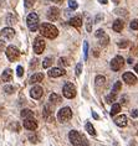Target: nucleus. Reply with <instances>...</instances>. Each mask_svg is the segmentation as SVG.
Segmentation results:
<instances>
[{
  "label": "nucleus",
  "mask_w": 138,
  "mask_h": 146,
  "mask_svg": "<svg viewBox=\"0 0 138 146\" xmlns=\"http://www.w3.org/2000/svg\"><path fill=\"white\" fill-rule=\"evenodd\" d=\"M39 31L44 37H48V38H55L59 35V30H57L56 26H54L52 24L49 23H44L39 26Z\"/></svg>",
  "instance_id": "f257e3e1"
},
{
  "label": "nucleus",
  "mask_w": 138,
  "mask_h": 146,
  "mask_svg": "<svg viewBox=\"0 0 138 146\" xmlns=\"http://www.w3.org/2000/svg\"><path fill=\"white\" fill-rule=\"evenodd\" d=\"M68 139H70L71 144L74 146H88V140L81 135L78 131L76 130H71L68 134Z\"/></svg>",
  "instance_id": "f03ea898"
},
{
  "label": "nucleus",
  "mask_w": 138,
  "mask_h": 146,
  "mask_svg": "<svg viewBox=\"0 0 138 146\" xmlns=\"http://www.w3.org/2000/svg\"><path fill=\"white\" fill-rule=\"evenodd\" d=\"M26 24H27L29 30L32 31V32H35L39 29V16L36 15L35 13L29 14L27 19H26Z\"/></svg>",
  "instance_id": "7ed1b4c3"
},
{
  "label": "nucleus",
  "mask_w": 138,
  "mask_h": 146,
  "mask_svg": "<svg viewBox=\"0 0 138 146\" xmlns=\"http://www.w3.org/2000/svg\"><path fill=\"white\" fill-rule=\"evenodd\" d=\"M72 118V110L68 107H65L62 109H60L57 113V119L61 123H66Z\"/></svg>",
  "instance_id": "20e7f679"
},
{
  "label": "nucleus",
  "mask_w": 138,
  "mask_h": 146,
  "mask_svg": "<svg viewBox=\"0 0 138 146\" xmlns=\"http://www.w3.org/2000/svg\"><path fill=\"white\" fill-rule=\"evenodd\" d=\"M62 93H64L65 98H67V99H72V98H75V96H76V87L70 82L65 83Z\"/></svg>",
  "instance_id": "39448f33"
},
{
  "label": "nucleus",
  "mask_w": 138,
  "mask_h": 146,
  "mask_svg": "<svg viewBox=\"0 0 138 146\" xmlns=\"http://www.w3.org/2000/svg\"><path fill=\"white\" fill-rule=\"evenodd\" d=\"M6 57H8V60L10 62H15L20 57V51L15 46H9L6 48Z\"/></svg>",
  "instance_id": "423d86ee"
},
{
  "label": "nucleus",
  "mask_w": 138,
  "mask_h": 146,
  "mask_svg": "<svg viewBox=\"0 0 138 146\" xmlns=\"http://www.w3.org/2000/svg\"><path fill=\"white\" fill-rule=\"evenodd\" d=\"M45 40L42 37H36L35 41H34V51L36 54H41L45 50Z\"/></svg>",
  "instance_id": "0eeeda50"
},
{
  "label": "nucleus",
  "mask_w": 138,
  "mask_h": 146,
  "mask_svg": "<svg viewBox=\"0 0 138 146\" xmlns=\"http://www.w3.org/2000/svg\"><path fill=\"white\" fill-rule=\"evenodd\" d=\"M123 64H125V60H123V57H121V56H116L113 60L111 61V68H112V71H115V72L119 71V69L123 67Z\"/></svg>",
  "instance_id": "6e6552de"
},
{
  "label": "nucleus",
  "mask_w": 138,
  "mask_h": 146,
  "mask_svg": "<svg viewBox=\"0 0 138 146\" xmlns=\"http://www.w3.org/2000/svg\"><path fill=\"white\" fill-rule=\"evenodd\" d=\"M96 37L98 38V41L101 43V46H107L110 42V37L103 30H97L96 31Z\"/></svg>",
  "instance_id": "1a4fd4ad"
},
{
  "label": "nucleus",
  "mask_w": 138,
  "mask_h": 146,
  "mask_svg": "<svg viewBox=\"0 0 138 146\" xmlns=\"http://www.w3.org/2000/svg\"><path fill=\"white\" fill-rule=\"evenodd\" d=\"M24 127L26 130L34 131V130H36V127H38V123H36V120H34L32 118H26L24 120Z\"/></svg>",
  "instance_id": "9d476101"
},
{
  "label": "nucleus",
  "mask_w": 138,
  "mask_h": 146,
  "mask_svg": "<svg viewBox=\"0 0 138 146\" xmlns=\"http://www.w3.org/2000/svg\"><path fill=\"white\" fill-rule=\"evenodd\" d=\"M42 94H44V90L40 86L32 87L30 90V96H31V98H34V99H40V98L42 97Z\"/></svg>",
  "instance_id": "9b49d317"
},
{
  "label": "nucleus",
  "mask_w": 138,
  "mask_h": 146,
  "mask_svg": "<svg viewBox=\"0 0 138 146\" xmlns=\"http://www.w3.org/2000/svg\"><path fill=\"white\" fill-rule=\"evenodd\" d=\"M123 81H125L127 84H136L137 83V77L134 74H132V72H126L123 74Z\"/></svg>",
  "instance_id": "f8f14e48"
},
{
  "label": "nucleus",
  "mask_w": 138,
  "mask_h": 146,
  "mask_svg": "<svg viewBox=\"0 0 138 146\" xmlns=\"http://www.w3.org/2000/svg\"><path fill=\"white\" fill-rule=\"evenodd\" d=\"M60 16V10L57 8H50L48 10V19L50 21H55L57 20V17Z\"/></svg>",
  "instance_id": "ddd939ff"
},
{
  "label": "nucleus",
  "mask_w": 138,
  "mask_h": 146,
  "mask_svg": "<svg viewBox=\"0 0 138 146\" xmlns=\"http://www.w3.org/2000/svg\"><path fill=\"white\" fill-rule=\"evenodd\" d=\"M65 69L64 68H51L49 71V76L50 77H52V78H57V77H61V76H64L65 74Z\"/></svg>",
  "instance_id": "4468645a"
},
{
  "label": "nucleus",
  "mask_w": 138,
  "mask_h": 146,
  "mask_svg": "<svg viewBox=\"0 0 138 146\" xmlns=\"http://www.w3.org/2000/svg\"><path fill=\"white\" fill-rule=\"evenodd\" d=\"M51 115H52V109L49 104H46L45 107H44V118L46 120H49V123H51V121H54V116H51Z\"/></svg>",
  "instance_id": "2eb2a0df"
},
{
  "label": "nucleus",
  "mask_w": 138,
  "mask_h": 146,
  "mask_svg": "<svg viewBox=\"0 0 138 146\" xmlns=\"http://www.w3.org/2000/svg\"><path fill=\"white\" fill-rule=\"evenodd\" d=\"M1 36L4 38L10 40L15 36V31H14V29H11V27H5V29H3V31H1Z\"/></svg>",
  "instance_id": "dca6fc26"
},
{
  "label": "nucleus",
  "mask_w": 138,
  "mask_h": 146,
  "mask_svg": "<svg viewBox=\"0 0 138 146\" xmlns=\"http://www.w3.org/2000/svg\"><path fill=\"white\" fill-rule=\"evenodd\" d=\"M115 124L119 127H125L127 125V116L126 115H119L115 119Z\"/></svg>",
  "instance_id": "f3484780"
},
{
  "label": "nucleus",
  "mask_w": 138,
  "mask_h": 146,
  "mask_svg": "<svg viewBox=\"0 0 138 146\" xmlns=\"http://www.w3.org/2000/svg\"><path fill=\"white\" fill-rule=\"evenodd\" d=\"M123 27H125V23L121 20V19H117L113 23V26H112V29H113V31L116 32H121L123 30Z\"/></svg>",
  "instance_id": "a211bd4d"
},
{
  "label": "nucleus",
  "mask_w": 138,
  "mask_h": 146,
  "mask_svg": "<svg viewBox=\"0 0 138 146\" xmlns=\"http://www.w3.org/2000/svg\"><path fill=\"white\" fill-rule=\"evenodd\" d=\"M13 79V71L11 69H5L3 72V76H1V81L3 82H10Z\"/></svg>",
  "instance_id": "6ab92c4d"
},
{
  "label": "nucleus",
  "mask_w": 138,
  "mask_h": 146,
  "mask_svg": "<svg viewBox=\"0 0 138 146\" xmlns=\"http://www.w3.org/2000/svg\"><path fill=\"white\" fill-rule=\"evenodd\" d=\"M42 79H44V74H42V73H35V74L31 76L30 83H31V84H35V83L42 82Z\"/></svg>",
  "instance_id": "aec40b11"
},
{
  "label": "nucleus",
  "mask_w": 138,
  "mask_h": 146,
  "mask_svg": "<svg viewBox=\"0 0 138 146\" xmlns=\"http://www.w3.org/2000/svg\"><path fill=\"white\" fill-rule=\"evenodd\" d=\"M70 25H71V26H74V27H80L82 25V19L80 16L72 17V19L70 20Z\"/></svg>",
  "instance_id": "412c9836"
},
{
  "label": "nucleus",
  "mask_w": 138,
  "mask_h": 146,
  "mask_svg": "<svg viewBox=\"0 0 138 146\" xmlns=\"http://www.w3.org/2000/svg\"><path fill=\"white\" fill-rule=\"evenodd\" d=\"M119 111H121V105L119 104H113L112 105V108H111L110 114H111V116H115L116 114H118Z\"/></svg>",
  "instance_id": "4be33fe9"
},
{
  "label": "nucleus",
  "mask_w": 138,
  "mask_h": 146,
  "mask_svg": "<svg viewBox=\"0 0 138 146\" xmlns=\"http://www.w3.org/2000/svg\"><path fill=\"white\" fill-rule=\"evenodd\" d=\"M50 102H51L52 104H57L61 102V97L57 96L56 93H52V94H50Z\"/></svg>",
  "instance_id": "5701e85b"
},
{
  "label": "nucleus",
  "mask_w": 138,
  "mask_h": 146,
  "mask_svg": "<svg viewBox=\"0 0 138 146\" xmlns=\"http://www.w3.org/2000/svg\"><path fill=\"white\" fill-rule=\"evenodd\" d=\"M32 115H34V113H32L30 109H24V110L21 111V118H24V119L32 118Z\"/></svg>",
  "instance_id": "b1692460"
},
{
  "label": "nucleus",
  "mask_w": 138,
  "mask_h": 146,
  "mask_svg": "<svg viewBox=\"0 0 138 146\" xmlns=\"http://www.w3.org/2000/svg\"><path fill=\"white\" fill-rule=\"evenodd\" d=\"M86 131H87V133H88L90 135H92V136H95V135H96L95 127L92 126V124H91V123H87V124H86Z\"/></svg>",
  "instance_id": "393cba45"
},
{
  "label": "nucleus",
  "mask_w": 138,
  "mask_h": 146,
  "mask_svg": "<svg viewBox=\"0 0 138 146\" xmlns=\"http://www.w3.org/2000/svg\"><path fill=\"white\" fill-rule=\"evenodd\" d=\"M95 82H96V86L97 87H101V86L105 84V82H106V78H105L103 76H97L96 79H95Z\"/></svg>",
  "instance_id": "a878e982"
},
{
  "label": "nucleus",
  "mask_w": 138,
  "mask_h": 146,
  "mask_svg": "<svg viewBox=\"0 0 138 146\" xmlns=\"http://www.w3.org/2000/svg\"><path fill=\"white\" fill-rule=\"evenodd\" d=\"M52 57H46L45 60H44V62H42V67L44 68H49L50 66L52 64Z\"/></svg>",
  "instance_id": "bb28decb"
},
{
  "label": "nucleus",
  "mask_w": 138,
  "mask_h": 146,
  "mask_svg": "<svg viewBox=\"0 0 138 146\" xmlns=\"http://www.w3.org/2000/svg\"><path fill=\"white\" fill-rule=\"evenodd\" d=\"M116 94H117V93H113V92H112L110 96L106 97V102H107V103H111V104L113 103V102L116 100Z\"/></svg>",
  "instance_id": "cd10ccee"
},
{
  "label": "nucleus",
  "mask_w": 138,
  "mask_h": 146,
  "mask_svg": "<svg viewBox=\"0 0 138 146\" xmlns=\"http://www.w3.org/2000/svg\"><path fill=\"white\" fill-rule=\"evenodd\" d=\"M83 57H85V60H87V57H88V43L87 41L83 42Z\"/></svg>",
  "instance_id": "c85d7f7f"
},
{
  "label": "nucleus",
  "mask_w": 138,
  "mask_h": 146,
  "mask_svg": "<svg viewBox=\"0 0 138 146\" xmlns=\"http://www.w3.org/2000/svg\"><path fill=\"white\" fill-rule=\"evenodd\" d=\"M121 88H122V83H121V82H116L115 86H113V88H112V92H113V93H117V92H119V90H121Z\"/></svg>",
  "instance_id": "c756f323"
},
{
  "label": "nucleus",
  "mask_w": 138,
  "mask_h": 146,
  "mask_svg": "<svg viewBox=\"0 0 138 146\" xmlns=\"http://www.w3.org/2000/svg\"><path fill=\"white\" fill-rule=\"evenodd\" d=\"M4 92H5V93H8V94H11V93H14V92H15V88H14L13 86H9V84H6V86L4 87Z\"/></svg>",
  "instance_id": "7c9ffc66"
},
{
  "label": "nucleus",
  "mask_w": 138,
  "mask_h": 146,
  "mask_svg": "<svg viewBox=\"0 0 138 146\" xmlns=\"http://www.w3.org/2000/svg\"><path fill=\"white\" fill-rule=\"evenodd\" d=\"M68 6H70V8L72 9V10H76L77 9V3L75 1V0H68Z\"/></svg>",
  "instance_id": "2f4dec72"
},
{
  "label": "nucleus",
  "mask_w": 138,
  "mask_h": 146,
  "mask_svg": "<svg viewBox=\"0 0 138 146\" xmlns=\"http://www.w3.org/2000/svg\"><path fill=\"white\" fill-rule=\"evenodd\" d=\"M128 45H129V41H127V40H123V41L118 42V47H121V48H126Z\"/></svg>",
  "instance_id": "473e14b6"
},
{
  "label": "nucleus",
  "mask_w": 138,
  "mask_h": 146,
  "mask_svg": "<svg viewBox=\"0 0 138 146\" xmlns=\"http://www.w3.org/2000/svg\"><path fill=\"white\" fill-rule=\"evenodd\" d=\"M59 64H60V66H68L70 63H68L67 58H64V57H61V58H59Z\"/></svg>",
  "instance_id": "72a5a7b5"
},
{
  "label": "nucleus",
  "mask_w": 138,
  "mask_h": 146,
  "mask_svg": "<svg viewBox=\"0 0 138 146\" xmlns=\"http://www.w3.org/2000/svg\"><path fill=\"white\" fill-rule=\"evenodd\" d=\"M35 1L36 0H24L25 6H26V8H32V5L35 4Z\"/></svg>",
  "instance_id": "f704fd0d"
},
{
  "label": "nucleus",
  "mask_w": 138,
  "mask_h": 146,
  "mask_svg": "<svg viewBox=\"0 0 138 146\" xmlns=\"http://www.w3.org/2000/svg\"><path fill=\"white\" fill-rule=\"evenodd\" d=\"M131 29H132V30H138V19H136V20H133L132 23H131Z\"/></svg>",
  "instance_id": "c9c22d12"
},
{
  "label": "nucleus",
  "mask_w": 138,
  "mask_h": 146,
  "mask_svg": "<svg viewBox=\"0 0 138 146\" xmlns=\"http://www.w3.org/2000/svg\"><path fill=\"white\" fill-rule=\"evenodd\" d=\"M87 31H92V19L91 17H87Z\"/></svg>",
  "instance_id": "e433bc0d"
},
{
  "label": "nucleus",
  "mask_w": 138,
  "mask_h": 146,
  "mask_svg": "<svg viewBox=\"0 0 138 146\" xmlns=\"http://www.w3.org/2000/svg\"><path fill=\"white\" fill-rule=\"evenodd\" d=\"M16 73H17V77H23V74H24V68L21 67V66H17Z\"/></svg>",
  "instance_id": "4c0bfd02"
},
{
  "label": "nucleus",
  "mask_w": 138,
  "mask_h": 146,
  "mask_svg": "<svg viewBox=\"0 0 138 146\" xmlns=\"http://www.w3.org/2000/svg\"><path fill=\"white\" fill-rule=\"evenodd\" d=\"M82 73V63H77L76 66V76H80Z\"/></svg>",
  "instance_id": "58836bf2"
},
{
  "label": "nucleus",
  "mask_w": 138,
  "mask_h": 146,
  "mask_svg": "<svg viewBox=\"0 0 138 146\" xmlns=\"http://www.w3.org/2000/svg\"><path fill=\"white\" fill-rule=\"evenodd\" d=\"M29 139H30L31 142H34V144H36V142H38V137H36L35 135H30V136H29Z\"/></svg>",
  "instance_id": "ea45409f"
},
{
  "label": "nucleus",
  "mask_w": 138,
  "mask_h": 146,
  "mask_svg": "<svg viewBox=\"0 0 138 146\" xmlns=\"http://www.w3.org/2000/svg\"><path fill=\"white\" fill-rule=\"evenodd\" d=\"M131 115H132L133 118H138V110L137 109H134V110L131 111Z\"/></svg>",
  "instance_id": "a19ab883"
},
{
  "label": "nucleus",
  "mask_w": 138,
  "mask_h": 146,
  "mask_svg": "<svg viewBox=\"0 0 138 146\" xmlns=\"http://www.w3.org/2000/svg\"><path fill=\"white\" fill-rule=\"evenodd\" d=\"M121 102H122L123 105H126V104H127V97H123L122 99H121Z\"/></svg>",
  "instance_id": "79ce46f5"
},
{
  "label": "nucleus",
  "mask_w": 138,
  "mask_h": 146,
  "mask_svg": "<svg viewBox=\"0 0 138 146\" xmlns=\"http://www.w3.org/2000/svg\"><path fill=\"white\" fill-rule=\"evenodd\" d=\"M101 19H103V15H101V14H100V15H97V17H96V23H98Z\"/></svg>",
  "instance_id": "37998d69"
},
{
  "label": "nucleus",
  "mask_w": 138,
  "mask_h": 146,
  "mask_svg": "<svg viewBox=\"0 0 138 146\" xmlns=\"http://www.w3.org/2000/svg\"><path fill=\"white\" fill-rule=\"evenodd\" d=\"M98 3H100V4L106 5V4H107V0H98Z\"/></svg>",
  "instance_id": "c03bdc74"
},
{
  "label": "nucleus",
  "mask_w": 138,
  "mask_h": 146,
  "mask_svg": "<svg viewBox=\"0 0 138 146\" xmlns=\"http://www.w3.org/2000/svg\"><path fill=\"white\" fill-rule=\"evenodd\" d=\"M92 116H93V118H95V119H98V118H100V116H98V115H97V114H96V113H95V111H92Z\"/></svg>",
  "instance_id": "a18cd8bd"
},
{
  "label": "nucleus",
  "mask_w": 138,
  "mask_h": 146,
  "mask_svg": "<svg viewBox=\"0 0 138 146\" xmlns=\"http://www.w3.org/2000/svg\"><path fill=\"white\" fill-rule=\"evenodd\" d=\"M112 3H115L116 5H118L119 4V0H112Z\"/></svg>",
  "instance_id": "49530a36"
},
{
  "label": "nucleus",
  "mask_w": 138,
  "mask_h": 146,
  "mask_svg": "<svg viewBox=\"0 0 138 146\" xmlns=\"http://www.w3.org/2000/svg\"><path fill=\"white\" fill-rule=\"evenodd\" d=\"M51 1H54V3H57V4H60V3L62 1V0H51Z\"/></svg>",
  "instance_id": "de8ad7c7"
},
{
  "label": "nucleus",
  "mask_w": 138,
  "mask_h": 146,
  "mask_svg": "<svg viewBox=\"0 0 138 146\" xmlns=\"http://www.w3.org/2000/svg\"><path fill=\"white\" fill-rule=\"evenodd\" d=\"M3 47H4V42H3V41H0V50H1Z\"/></svg>",
  "instance_id": "09e8293b"
},
{
  "label": "nucleus",
  "mask_w": 138,
  "mask_h": 146,
  "mask_svg": "<svg viewBox=\"0 0 138 146\" xmlns=\"http://www.w3.org/2000/svg\"><path fill=\"white\" fill-rule=\"evenodd\" d=\"M134 71H136V72L138 73V64H136V66H134Z\"/></svg>",
  "instance_id": "8fccbe9b"
},
{
  "label": "nucleus",
  "mask_w": 138,
  "mask_h": 146,
  "mask_svg": "<svg viewBox=\"0 0 138 146\" xmlns=\"http://www.w3.org/2000/svg\"><path fill=\"white\" fill-rule=\"evenodd\" d=\"M95 56H96V57L98 56V51H97V50H95Z\"/></svg>",
  "instance_id": "3c124183"
}]
</instances>
